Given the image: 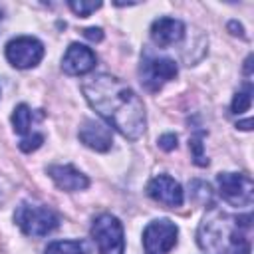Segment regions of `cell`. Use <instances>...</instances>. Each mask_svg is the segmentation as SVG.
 Here are the masks:
<instances>
[{
  "mask_svg": "<svg viewBox=\"0 0 254 254\" xmlns=\"http://www.w3.org/2000/svg\"><path fill=\"white\" fill-rule=\"evenodd\" d=\"M250 125H252V121H250V119H246V121H242V123H238L236 127H240V129H244V131H248V129H250Z\"/></svg>",
  "mask_w": 254,
  "mask_h": 254,
  "instance_id": "cell-23",
  "label": "cell"
},
{
  "mask_svg": "<svg viewBox=\"0 0 254 254\" xmlns=\"http://www.w3.org/2000/svg\"><path fill=\"white\" fill-rule=\"evenodd\" d=\"M183 36H185V24L177 18L163 16V18H157L151 24V40L159 48L175 46L183 40Z\"/></svg>",
  "mask_w": 254,
  "mask_h": 254,
  "instance_id": "cell-11",
  "label": "cell"
},
{
  "mask_svg": "<svg viewBox=\"0 0 254 254\" xmlns=\"http://www.w3.org/2000/svg\"><path fill=\"white\" fill-rule=\"evenodd\" d=\"M79 141L93 151L105 153L111 149L113 135H111V129L107 125H103L95 119H85L83 125L79 127Z\"/></svg>",
  "mask_w": 254,
  "mask_h": 254,
  "instance_id": "cell-12",
  "label": "cell"
},
{
  "mask_svg": "<svg viewBox=\"0 0 254 254\" xmlns=\"http://www.w3.org/2000/svg\"><path fill=\"white\" fill-rule=\"evenodd\" d=\"M177 71H179V67H177V64L171 58L157 56L151 50H145L143 52L139 75H141V83L145 85V89L159 91L167 81L175 79Z\"/></svg>",
  "mask_w": 254,
  "mask_h": 254,
  "instance_id": "cell-5",
  "label": "cell"
},
{
  "mask_svg": "<svg viewBox=\"0 0 254 254\" xmlns=\"http://www.w3.org/2000/svg\"><path fill=\"white\" fill-rule=\"evenodd\" d=\"M250 214H230L210 208L198 224L196 242L206 254H250Z\"/></svg>",
  "mask_w": 254,
  "mask_h": 254,
  "instance_id": "cell-2",
  "label": "cell"
},
{
  "mask_svg": "<svg viewBox=\"0 0 254 254\" xmlns=\"http://www.w3.org/2000/svg\"><path fill=\"white\" fill-rule=\"evenodd\" d=\"M190 196H192L194 202L206 204V202H210L212 192H210V187H208L206 183H202V181H192V183H190Z\"/></svg>",
  "mask_w": 254,
  "mask_h": 254,
  "instance_id": "cell-17",
  "label": "cell"
},
{
  "mask_svg": "<svg viewBox=\"0 0 254 254\" xmlns=\"http://www.w3.org/2000/svg\"><path fill=\"white\" fill-rule=\"evenodd\" d=\"M220 196L238 208L250 206L254 200V183L244 173H220L216 177Z\"/></svg>",
  "mask_w": 254,
  "mask_h": 254,
  "instance_id": "cell-6",
  "label": "cell"
},
{
  "mask_svg": "<svg viewBox=\"0 0 254 254\" xmlns=\"http://www.w3.org/2000/svg\"><path fill=\"white\" fill-rule=\"evenodd\" d=\"M69 8L73 10V14H77V16H81V18H85V16H89L91 12H95L97 8H101V2H85V0H71L69 2Z\"/></svg>",
  "mask_w": 254,
  "mask_h": 254,
  "instance_id": "cell-18",
  "label": "cell"
},
{
  "mask_svg": "<svg viewBox=\"0 0 254 254\" xmlns=\"http://www.w3.org/2000/svg\"><path fill=\"white\" fill-rule=\"evenodd\" d=\"M179 228L169 218L153 220L143 230V248L145 254H169L177 244Z\"/></svg>",
  "mask_w": 254,
  "mask_h": 254,
  "instance_id": "cell-7",
  "label": "cell"
},
{
  "mask_svg": "<svg viewBox=\"0 0 254 254\" xmlns=\"http://www.w3.org/2000/svg\"><path fill=\"white\" fill-rule=\"evenodd\" d=\"M46 254H89L85 244L79 240H56L50 242Z\"/></svg>",
  "mask_w": 254,
  "mask_h": 254,
  "instance_id": "cell-15",
  "label": "cell"
},
{
  "mask_svg": "<svg viewBox=\"0 0 254 254\" xmlns=\"http://www.w3.org/2000/svg\"><path fill=\"white\" fill-rule=\"evenodd\" d=\"M42 143H44V135L42 133H32V135H28L20 141V149L24 153H30V151H36Z\"/></svg>",
  "mask_w": 254,
  "mask_h": 254,
  "instance_id": "cell-19",
  "label": "cell"
},
{
  "mask_svg": "<svg viewBox=\"0 0 254 254\" xmlns=\"http://www.w3.org/2000/svg\"><path fill=\"white\" fill-rule=\"evenodd\" d=\"M91 238H93L99 254H123V250H125L123 226H121L119 218L109 212H103L93 220Z\"/></svg>",
  "mask_w": 254,
  "mask_h": 254,
  "instance_id": "cell-4",
  "label": "cell"
},
{
  "mask_svg": "<svg viewBox=\"0 0 254 254\" xmlns=\"http://www.w3.org/2000/svg\"><path fill=\"white\" fill-rule=\"evenodd\" d=\"M48 175L56 183L58 189L67 190V192L83 190L89 187V179L81 171H77L73 165H52L48 167Z\"/></svg>",
  "mask_w": 254,
  "mask_h": 254,
  "instance_id": "cell-13",
  "label": "cell"
},
{
  "mask_svg": "<svg viewBox=\"0 0 254 254\" xmlns=\"http://www.w3.org/2000/svg\"><path fill=\"white\" fill-rule=\"evenodd\" d=\"M250 103H252V87L250 85H246L244 89H240L234 97H232V103H230V109H232V113H244V111H248L250 109Z\"/></svg>",
  "mask_w": 254,
  "mask_h": 254,
  "instance_id": "cell-16",
  "label": "cell"
},
{
  "mask_svg": "<svg viewBox=\"0 0 254 254\" xmlns=\"http://www.w3.org/2000/svg\"><path fill=\"white\" fill-rule=\"evenodd\" d=\"M147 194L155 200V202H161L169 208H177L183 204L185 200V192L181 189V185L169 177V175H157L149 181L147 185Z\"/></svg>",
  "mask_w": 254,
  "mask_h": 254,
  "instance_id": "cell-9",
  "label": "cell"
},
{
  "mask_svg": "<svg viewBox=\"0 0 254 254\" xmlns=\"http://www.w3.org/2000/svg\"><path fill=\"white\" fill-rule=\"evenodd\" d=\"M83 36L87 40H91V42H99L103 38V32H101V28H85L83 30Z\"/></svg>",
  "mask_w": 254,
  "mask_h": 254,
  "instance_id": "cell-22",
  "label": "cell"
},
{
  "mask_svg": "<svg viewBox=\"0 0 254 254\" xmlns=\"http://www.w3.org/2000/svg\"><path fill=\"white\" fill-rule=\"evenodd\" d=\"M42 58H44V44L34 36H20L6 44V60L18 69H28L38 65Z\"/></svg>",
  "mask_w": 254,
  "mask_h": 254,
  "instance_id": "cell-8",
  "label": "cell"
},
{
  "mask_svg": "<svg viewBox=\"0 0 254 254\" xmlns=\"http://www.w3.org/2000/svg\"><path fill=\"white\" fill-rule=\"evenodd\" d=\"M95 62L97 58L91 48L83 44H71L62 58V69L67 75H83L95 67Z\"/></svg>",
  "mask_w": 254,
  "mask_h": 254,
  "instance_id": "cell-10",
  "label": "cell"
},
{
  "mask_svg": "<svg viewBox=\"0 0 254 254\" xmlns=\"http://www.w3.org/2000/svg\"><path fill=\"white\" fill-rule=\"evenodd\" d=\"M2 20H4V12H2V8H0V24H2Z\"/></svg>",
  "mask_w": 254,
  "mask_h": 254,
  "instance_id": "cell-24",
  "label": "cell"
},
{
  "mask_svg": "<svg viewBox=\"0 0 254 254\" xmlns=\"http://www.w3.org/2000/svg\"><path fill=\"white\" fill-rule=\"evenodd\" d=\"M14 220L20 230L32 238L48 236L60 226V216L50 206L38 202H22L14 212Z\"/></svg>",
  "mask_w": 254,
  "mask_h": 254,
  "instance_id": "cell-3",
  "label": "cell"
},
{
  "mask_svg": "<svg viewBox=\"0 0 254 254\" xmlns=\"http://www.w3.org/2000/svg\"><path fill=\"white\" fill-rule=\"evenodd\" d=\"M159 147H161L163 151H173V149H177V135H175V133H165V135H161V137H159Z\"/></svg>",
  "mask_w": 254,
  "mask_h": 254,
  "instance_id": "cell-21",
  "label": "cell"
},
{
  "mask_svg": "<svg viewBox=\"0 0 254 254\" xmlns=\"http://www.w3.org/2000/svg\"><path fill=\"white\" fill-rule=\"evenodd\" d=\"M189 147L192 149V159H194V163H196V165H200V167L208 165V159H206V157H204V153H202V143H200V137H190Z\"/></svg>",
  "mask_w": 254,
  "mask_h": 254,
  "instance_id": "cell-20",
  "label": "cell"
},
{
  "mask_svg": "<svg viewBox=\"0 0 254 254\" xmlns=\"http://www.w3.org/2000/svg\"><path fill=\"white\" fill-rule=\"evenodd\" d=\"M81 91L97 111L99 117L107 121L125 139L137 141L145 133V107L141 97L119 77L111 73H97L83 81Z\"/></svg>",
  "mask_w": 254,
  "mask_h": 254,
  "instance_id": "cell-1",
  "label": "cell"
},
{
  "mask_svg": "<svg viewBox=\"0 0 254 254\" xmlns=\"http://www.w3.org/2000/svg\"><path fill=\"white\" fill-rule=\"evenodd\" d=\"M32 121H34L32 109H30L26 103H20V105L14 107L12 125H14V131H16L18 135H22V139L28 137V135H32Z\"/></svg>",
  "mask_w": 254,
  "mask_h": 254,
  "instance_id": "cell-14",
  "label": "cell"
}]
</instances>
